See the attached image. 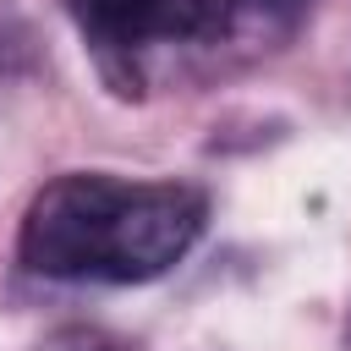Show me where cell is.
Listing matches in <instances>:
<instances>
[{"mask_svg":"<svg viewBox=\"0 0 351 351\" xmlns=\"http://www.w3.org/2000/svg\"><path fill=\"white\" fill-rule=\"evenodd\" d=\"M258 5H263L269 16H280V22H291V16H302L313 0H258Z\"/></svg>","mask_w":351,"mask_h":351,"instance_id":"obj_4","label":"cell"},{"mask_svg":"<svg viewBox=\"0 0 351 351\" xmlns=\"http://www.w3.org/2000/svg\"><path fill=\"white\" fill-rule=\"evenodd\" d=\"M93 66L115 93H143L159 55L230 38L236 0H66Z\"/></svg>","mask_w":351,"mask_h":351,"instance_id":"obj_2","label":"cell"},{"mask_svg":"<svg viewBox=\"0 0 351 351\" xmlns=\"http://www.w3.org/2000/svg\"><path fill=\"white\" fill-rule=\"evenodd\" d=\"M38 351H126L115 335H104V329H60V335H49Z\"/></svg>","mask_w":351,"mask_h":351,"instance_id":"obj_3","label":"cell"},{"mask_svg":"<svg viewBox=\"0 0 351 351\" xmlns=\"http://www.w3.org/2000/svg\"><path fill=\"white\" fill-rule=\"evenodd\" d=\"M208 225V197L186 181H126L104 170L55 176L22 214L27 274L71 285H143L176 269Z\"/></svg>","mask_w":351,"mask_h":351,"instance_id":"obj_1","label":"cell"}]
</instances>
